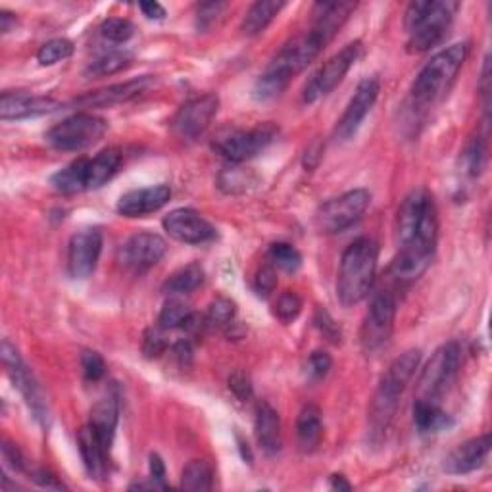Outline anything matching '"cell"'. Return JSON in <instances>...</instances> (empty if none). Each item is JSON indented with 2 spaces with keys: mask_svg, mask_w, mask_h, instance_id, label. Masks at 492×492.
Segmentation results:
<instances>
[{
  "mask_svg": "<svg viewBox=\"0 0 492 492\" xmlns=\"http://www.w3.org/2000/svg\"><path fill=\"white\" fill-rule=\"evenodd\" d=\"M62 104L50 96H37L30 93H3L0 98V118L4 121L37 118L56 112Z\"/></svg>",
  "mask_w": 492,
  "mask_h": 492,
  "instance_id": "ac0fdd59",
  "label": "cell"
},
{
  "mask_svg": "<svg viewBox=\"0 0 492 492\" xmlns=\"http://www.w3.org/2000/svg\"><path fill=\"white\" fill-rule=\"evenodd\" d=\"M50 185L62 194L89 191V158H77L50 177Z\"/></svg>",
  "mask_w": 492,
  "mask_h": 492,
  "instance_id": "d4e9b609",
  "label": "cell"
},
{
  "mask_svg": "<svg viewBox=\"0 0 492 492\" xmlns=\"http://www.w3.org/2000/svg\"><path fill=\"white\" fill-rule=\"evenodd\" d=\"M302 312V300L297 292L287 291L281 294L275 302V316L283 321V323H291L297 319Z\"/></svg>",
  "mask_w": 492,
  "mask_h": 492,
  "instance_id": "60d3db41",
  "label": "cell"
},
{
  "mask_svg": "<svg viewBox=\"0 0 492 492\" xmlns=\"http://www.w3.org/2000/svg\"><path fill=\"white\" fill-rule=\"evenodd\" d=\"M81 370H83V375H85L87 381H91V383L101 381L106 373L104 358L98 353H93V350H85V353L81 354Z\"/></svg>",
  "mask_w": 492,
  "mask_h": 492,
  "instance_id": "b9f144b4",
  "label": "cell"
},
{
  "mask_svg": "<svg viewBox=\"0 0 492 492\" xmlns=\"http://www.w3.org/2000/svg\"><path fill=\"white\" fill-rule=\"evenodd\" d=\"M3 456L4 461L13 471H25L27 470V461L23 458V454L20 452V448L16 444H12L10 441L3 443Z\"/></svg>",
  "mask_w": 492,
  "mask_h": 492,
  "instance_id": "681fc988",
  "label": "cell"
},
{
  "mask_svg": "<svg viewBox=\"0 0 492 492\" xmlns=\"http://www.w3.org/2000/svg\"><path fill=\"white\" fill-rule=\"evenodd\" d=\"M379 260V245L371 237H360L343 252L336 275V299L343 306L360 304L368 297Z\"/></svg>",
  "mask_w": 492,
  "mask_h": 492,
  "instance_id": "7a4b0ae2",
  "label": "cell"
},
{
  "mask_svg": "<svg viewBox=\"0 0 492 492\" xmlns=\"http://www.w3.org/2000/svg\"><path fill=\"white\" fill-rule=\"evenodd\" d=\"M16 23H18L16 13L6 12V10L0 12V31L10 33L13 30V27H16Z\"/></svg>",
  "mask_w": 492,
  "mask_h": 492,
  "instance_id": "11a10c76",
  "label": "cell"
},
{
  "mask_svg": "<svg viewBox=\"0 0 492 492\" xmlns=\"http://www.w3.org/2000/svg\"><path fill=\"white\" fill-rule=\"evenodd\" d=\"M255 431L256 441L262 446L264 452L277 454L283 444V433H281V419L275 407H272L268 402H262L256 406V417H255Z\"/></svg>",
  "mask_w": 492,
  "mask_h": 492,
  "instance_id": "cb8c5ba5",
  "label": "cell"
},
{
  "mask_svg": "<svg viewBox=\"0 0 492 492\" xmlns=\"http://www.w3.org/2000/svg\"><path fill=\"white\" fill-rule=\"evenodd\" d=\"M150 85H152V77L145 76V77H139V79L118 83V85H110L106 89L85 93L83 96L76 98L74 104L81 106V108H110V106L133 101V98L147 93V89Z\"/></svg>",
  "mask_w": 492,
  "mask_h": 492,
  "instance_id": "d6986e66",
  "label": "cell"
},
{
  "mask_svg": "<svg viewBox=\"0 0 492 492\" xmlns=\"http://www.w3.org/2000/svg\"><path fill=\"white\" fill-rule=\"evenodd\" d=\"M275 137H277V130L273 128V125L265 123L248 131L237 130V131L223 133L214 140L212 148L219 154V157L229 160L231 164H243L262 154L273 143Z\"/></svg>",
  "mask_w": 492,
  "mask_h": 492,
  "instance_id": "30bf717a",
  "label": "cell"
},
{
  "mask_svg": "<svg viewBox=\"0 0 492 492\" xmlns=\"http://www.w3.org/2000/svg\"><path fill=\"white\" fill-rule=\"evenodd\" d=\"M133 62V54L128 50H112L103 56H98L96 60H93L87 69H85V77H106V76H114L120 74L121 69L130 67Z\"/></svg>",
  "mask_w": 492,
  "mask_h": 492,
  "instance_id": "836d02e7",
  "label": "cell"
},
{
  "mask_svg": "<svg viewBox=\"0 0 492 492\" xmlns=\"http://www.w3.org/2000/svg\"><path fill=\"white\" fill-rule=\"evenodd\" d=\"M268 258L273 264V268H279L281 272L297 273L302 265V255L299 248H294L289 243H273L270 246Z\"/></svg>",
  "mask_w": 492,
  "mask_h": 492,
  "instance_id": "e575fe53",
  "label": "cell"
},
{
  "mask_svg": "<svg viewBox=\"0 0 492 492\" xmlns=\"http://www.w3.org/2000/svg\"><path fill=\"white\" fill-rule=\"evenodd\" d=\"M219 110V98L218 94H202L191 98L189 103L183 104L177 114L172 120V130L177 137L192 140L196 137H201L208 128L212 120L216 118Z\"/></svg>",
  "mask_w": 492,
  "mask_h": 492,
  "instance_id": "4fadbf2b",
  "label": "cell"
},
{
  "mask_svg": "<svg viewBox=\"0 0 492 492\" xmlns=\"http://www.w3.org/2000/svg\"><path fill=\"white\" fill-rule=\"evenodd\" d=\"M77 446H79L83 466H85L91 479L104 481L108 477V466H110L108 461L110 448L106 446L101 434L96 433V429L91 424L81 427V431L77 433Z\"/></svg>",
  "mask_w": 492,
  "mask_h": 492,
  "instance_id": "44dd1931",
  "label": "cell"
},
{
  "mask_svg": "<svg viewBox=\"0 0 492 492\" xmlns=\"http://www.w3.org/2000/svg\"><path fill=\"white\" fill-rule=\"evenodd\" d=\"M419 360L421 350H406L404 354L392 360V363L383 373L370 404V427L373 437H381L383 433H387L390 421L395 419L400 397L404 395L407 383L412 381Z\"/></svg>",
  "mask_w": 492,
  "mask_h": 492,
  "instance_id": "3957f363",
  "label": "cell"
},
{
  "mask_svg": "<svg viewBox=\"0 0 492 492\" xmlns=\"http://www.w3.org/2000/svg\"><path fill=\"white\" fill-rule=\"evenodd\" d=\"M331 487L335 490H350V488H353V485L346 481L344 475H333L331 477Z\"/></svg>",
  "mask_w": 492,
  "mask_h": 492,
  "instance_id": "9f6ffc18",
  "label": "cell"
},
{
  "mask_svg": "<svg viewBox=\"0 0 492 492\" xmlns=\"http://www.w3.org/2000/svg\"><path fill=\"white\" fill-rule=\"evenodd\" d=\"M460 365L461 346L456 341H450L434 350L419 377V398L437 402L456 381Z\"/></svg>",
  "mask_w": 492,
  "mask_h": 492,
  "instance_id": "52a82bcc",
  "label": "cell"
},
{
  "mask_svg": "<svg viewBox=\"0 0 492 492\" xmlns=\"http://www.w3.org/2000/svg\"><path fill=\"white\" fill-rule=\"evenodd\" d=\"M3 363L6 368L8 377L12 379L13 387L22 392V397L25 398L27 406H30V410L33 412L35 419L40 425L49 427L50 416H49V406L45 402L43 392H40L37 381L33 379V373L27 370V365L23 363L18 348L13 346L8 339L3 341Z\"/></svg>",
  "mask_w": 492,
  "mask_h": 492,
  "instance_id": "7c38bea8",
  "label": "cell"
},
{
  "mask_svg": "<svg viewBox=\"0 0 492 492\" xmlns=\"http://www.w3.org/2000/svg\"><path fill=\"white\" fill-rule=\"evenodd\" d=\"M395 297L387 291L375 294L360 327V344L365 354H375L389 343L392 329H395Z\"/></svg>",
  "mask_w": 492,
  "mask_h": 492,
  "instance_id": "9c48e42d",
  "label": "cell"
},
{
  "mask_svg": "<svg viewBox=\"0 0 492 492\" xmlns=\"http://www.w3.org/2000/svg\"><path fill=\"white\" fill-rule=\"evenodd\" d=\"M229 389L233 395L238 398V400H248L252 397V385H250V379L241 373V371H237L229 377Z\"/></svg>",
  "mask_w": 492,
  "mask_h": 492,
  "instance_id": "c3c4849f",
  "label": "cell"
},
{
  "mask_svg": "<svg viewBox=\"0 0 492 492\" xmlns=\"http://www.w3.org/2000/svg\"><path fill=\"white\" fill-rule=\"evenodd\" d=\"M219 189L228 194H238V192H246L252 185L256 183V177L252 175L245 167L231 165L228 170H223L219 174Z\"/></svg>",
  "mask_w": 492,
  "mask_h": 492,
  "instance_id": "d590c367",
  "label": "cell"
},
{
  "mask_svg": "<svg viewBox=\"0 0 492 492\" xmlns=\"http://www.w3.org/2000/svg\"><path fill=\"white\" fill-rule=\"evenodd\" d=\"M123 162V154L120 148H104L94 158H89V191L101 189L114 177Z\"/></svg>",
  "mask_w": 492,
  "mask_h": 492,
  "instance_id": "83f0119b",
  "label": "cell"
},
{
  "mask_svg": "<svg viewBox=\"0 0 492 492\" xmlns=\"http://www.w3.org/2000/svg\"><path fill=\"white\" fill-rule=\"evenodd\" d=\"M490 452V434L470 439L458 444L452 452L444 458L443 468L450 475H466L481 468Z\"/></svg>",
  "mask_w": 492,
  "mask_h": 492,
  "instance_id": "7402d4cb",
  "label": "cell"
},
{
  "mask_svg": "<svg viewBox=\"0 0 492 492\" xmlns=\"http://www.w3.org/2000/svg\"><path fill=\"white\" fill-rule=\"evenodd\" d=\"M255 289L260 297H270L277 289V272L273 265H264L255 277Z\"/></svg>",
  "mask_w": 492,
  "mask_h": 492,
  "instance_id": "ee69618b",
  "label": "cell"
},
{
  "mask_svg": "<svg viewBox=\"0 0 492 492\" xmlns=\"http://www.w3.org/2000/svg\"><path fill=\"white\" fill-rule=\"evenodd\" d=\"M485 158H487V150H485V143L481 137H473L466 150H463V167H466V172L470 175H479L483 172L485 165Z\"/></svg>",
  "mask_w": 492,
  "mask_h": 492,
  "instance_id": "f35d334b",
  "label": "cell"
},
{
  "mask_svg": "<svg viewBox=\"0 0 492 492\" xmlns=\"http://www.w3.org/2000/svg\"><path fill=\"white\" fill-rule=\"evenodd\" d=\"M225 8H228V4H225V3L201 4L199 13H196V25H199V30H206V27L212 25Z\"/></svg>",
  "mask_w": 492,
  "mask_h": 492,
  "instance_id": "f6af8a7d",
  "label": "cell"
},
{
  "mask_svg": "<svg viewBox=\"0 0 492 492\" xmlns=\"http://www.w3.org/2000/svg\"><path fill=\"white\" fill-rule=\"evenodd\" d=\"M31 473V479L35 481V483H39L40 487H47V488H66L64 487V483H60L58 481V477H54L50 471H47V470H31L30 471Z\"/></svg>",
  "mask_w": 492,
  "mask_h": 492,
  "instance_id": "f907efd6",
  "label": "cell"
},
{
  "mask_svg": "<svg viewBox=\"0 0 492 492\" xmlns=\"http://www.w3.org/2000/svg\"><path fill=\"white\" fill-rule=\"evenodd\" d=\"M283 8H285V3H277V0H260V3L252 4L248 12L245 13L241 31L248 37L264 33Z\"/></svg>",
  "mask_w": 492,
  "mask_h": 492,
  "instance_id": "f1b7e54d",
  "label": "cell"
},
{
  "mask_svg": "<svg viewBox=\"0 0 492 492\" xmlns=\"http://www.w3.org/2000/svg\"><path fill=\"white\" fill-rule=\"evenodd\" d=\"M148 468H150V477H152V479H157V481L164 483L165 466H164V461H162V458L158 454H150Z\"/></svg>",
  "mask_w": 492,
  "mask_h": 492,
  "instance_id": "db71d44e",
  "label": "cell"
},
{
  "mask_svg": "<svg viewBox=\"0 0 492 492\" xmlns=\"http://www.w3.org/2000/svg\"><path fill=\"white\" fill-rule=\"evenodd\" d=\"M360 54H362L360 40H354V43L346 45L341 52H336L333 58H329L326 64H323L318 69V74L308 81V85L302 93V101L306 104H312L319 101V98L333 93L341 85V81L350 72V67L358 62Z\"/></svg>",
  "mask_w": 492,
  "mask_h": 492,
  "instance_id": "8fae6325",
  "label": "cell"
},
{
  "mask_svg": "<svg viewBox=\"0 0 492 492\" xmlns=\"http://www.w3.org/2000/svg\"><path fill=\"white\" fill-rule=\"evenodd\" d=\"M74 54V43L67 39H50L39 49L37 60L40 66H54Z\"/></svg>",
  "mask_w": 492,
  "mask_h": 492,
  "instance_id": "8d00e7d4",
  "label": "cell"
},
{
  "mask_svg": "<svg viewBox=\"0 0 492 492\" xmlns=\"http://www.w3.org/2000/svg\"><path fill=\"white\" fill-rule=\"evenodd\" d=\"M414 424L421 434H431L448 429L452 419L437 402L417 398L414 404Z\"/></svg>",
  "mask_w": 492,
  "mask_h": 492,
  "instance_id": "4316f807",
  "label": "cell"
},
{
  "mask_svg": "<svg viewBox=\"0 0 492 492\" xmlns=\"http://www.w3.org/2000/svg\"><path fill=\"white\" fill-rule=\"evenodd\" d=\"M460 4L452 0H427L412 3L406 10L404 27L407 31V50L425 52L444 39Z\"/></svg>",
  "mask_w": 492,
  "mask_h": 492,
  "instance_id": "277c9868",
  "label": "cell"
},
{
  "mask_svg": "<svg viewBox=\"0 0 492 492\" xmlns=\"http://www.w3.org/2000/svg\"><path fill=\"white\" fill-rule=\"evenodd\" d=\"M174 353H175V358L179 360V365L181 368H187L191 358H192V348L189 344V341H179L175 346H174Z\"/></svg>",
  "mask_w": 492,
  "mask_h": 492,
  "instance_id": "816d5d0a",
  "label": "cell"
},
{
  "mask_svg": "<svg viewBox=\"0 0 492 492\" xmlns=\"http://www.w3.org/2000/svg\"><path fill=\"white\" fill-rule=\"evenodd\" d=\"M354 10L356 4L353 3H319L314 6L316 20L310 31H314L327 47Z\"/></svg>",
  "mask_w": 492,
  "mask_h": 492,
  "instance_id": "603a6c76",
  "label": "cell"
},
{
  "mask_svg": "<svg viewBox=\"0 0 492 492\" xmlns=\"http://www.w3.org/2000/svg\"><path fill=\"white\" fill-rule=\"evenodd\" d=\"M235 316H237L235 302L225 299V297H218L216 300H212V304L208 306L206 323H210V326H218V327L231 326Z\"/></svg>",
  "mask_w": 492,
  "mask_h": 492,
  "instance_id": "74e56055",
  "label": "cell"
},
{
  "mask_svg": "<svg viewBox=\"0 0 492 492\" xmlns=\"http://www.w3.org/2000/svg\"><path fill=\"white\" fill-rule=\"evenodd\" d=\"M101 33L112 43H128L135 35V25L125 18H108L101 25Z\"/></svg>",
  "mask_w": 492,
  "mask_h": 492,
  "instance_id": "ab89813d",
  "label": "cell"
},
{
  "mask_svg": "<svg viewBox=\"0 0 492 492\" xmlns=\"http://www.w3.org/2000/svg\"><path fill=\"white\" fill-rule=\"evenodd\" d=\"M326 49L323 40L314 33L308 31L297 39H292L283 49L277 52L272 64L265 67V72L258 77L255 85V98L260 103L273 101L281 96L289 87V83L294 76L310 66L319 52Z\"/></svg>",
  "mask_w": 492,
  "mask_h": 492,
  "instance_id": "6da1fadb",
  "label": "cell"
},
{
  "mask_svg": "<svg viewBox=\"0 0 492 492\" xmlns=\"http://www.w3.org/2000/svg\"><path fill=\"white\" fill-rule=\"evenodd\" d=\"M162 225L167 235L183 245H202L216 237L214 225L191 208L174 210L164 218Z\"/></svg>",
  "mask_w": 492,
  "mask_h": 492,
  "instance_id": "2e32d148",
  "label": "cell"
},
{
  "mask_svg": "<svg viewBox=\"0 0 492 492\" xmlns=\"http://www.w3.org/2000/svg\"><path fill=\"white\" fill-rule=\"evenodd\" d=\"M118 416L120 407L116 398H103L101 402L94 404L91 410V425L96 429L98 434H101L108 448H112V443H114Z\"/></svg>",
  "mask_w": 492,
  "mask_h": 492,
  "instance_id": "f546056e",
  "label": "cell"
},
{
  "mask_svg": "<svg viewBox=\"0 0 492 492\" xmlns=\"http://www.w3.org/2000/svg\"><path fill=\"white\" fill-rule=\"evenodd\" d=\"M172 199L170 185H152L145 189H133L121 194L118 201V214L123 218H145L158 212Z\"/></svg>",
  "mask_w": 492,
  "mask_h": 492,
  "instance_id": "ffe728a7",
  "label": "cell"
},
{
  "mask_svg": "<svg viewBox=\"0 0 492 492\" xmlns=\"http://www.w3.org/2000/svg\"><path fill=\"white\" fill-rule=\"evenodd\" d=\"M167 245L157 233H137L121 246V262L133 272H147L165 256Z\"/></svg>",
  "mask_w": 492,
  "mask_h": 492,
  "instance_id": "e0dca14e",
  "label": "cell"
},
{
  "mask_svg": "<svg viewBox=\"0 0 492 492\" xmlns=\"http://www.w3.org/2000/svg\"><path fill=\"white\" fill-rule=\"evenodd\" d=\"M139 8L148 20H164L165 18V8L160 3H140Z\"/></svg>",
  "mask_w": 492,
  "mask_h": 492,
  "instance_id": "f5cc1de1",
  "label": "cell"
},
{
  "mask_svg": "<svg viewBox=\"0 0 492 492\" xmlns=\"http://www.w3.org/2000/svg\"><path fill=\"white\" fill-rule=\"evenodd\" d=\"M314 321H316V326L319 327V331L326 335L331 343H339L341 341V329L335 323V319L329 316V312L321 310V308H319Z\"/></svg>",
  "mask_w": 492,
  "mask_h": 492,
  "instance_id": "bcb514c9",
  "label": "cell"
},
{
  "mask_svg": "<svg viewBox=\"0 0 492 492\" xmlns=\"http://www.w3.org/2000/svg\"><path fill=\"white\" fill-rule=\"evenodd\" d=\"M323 437V421L319 407L314 404L304 406L297 419V439L302 452L310 454L319 446Z\"/></svg>",
  "mask_w": 492,
  "mask_h": 492,
  "instance_id": "484cf974",
  "label": "cell"
},
{
  "mask_svg": "<svg viewBox=\"0 0 492 492\" xmlns=\"http://www.w3.org/2000/svg\"><path fill=\"white\" fill-rule=\"evenodd\" d=\"M158 327H162L164 331H172V329L192 331L199 327V323H196L194 312L185 302L170 300L164 304L162 312L158 316Z\"/></svg>",
  "mask_w": 492,
  "mask_h": 492,
  "instance_id": "4dcf8cb0",
  "label": "cell"
},
{
  "mask_svg": "<svg viewBox=\"0 0 492 492\" xmlns=\"http://www.w3.org/2000/svg\"><path fill=\"white\" fill-rule=\"evenodd\" d=\"M167 350V341L162 327H150L145 333V341H143V353L147 358H158Z\"/></svg>",
  "mask_w": 492,
  "mask_h": 492,
  "instance_id": "7bdbcfd3",
  "label": "cell"
},
{
  "mask_svg": "<svg viewBox=\"0 0 492 492\" xmlns=\"http://www.w3.org/2000/svg\"><path fill=\"white\" fill-rule=\"evenodd\" d=\"M204 281V270L201 264H189L185 268H179L165 279L164 292L165 294H189L199 289Z\"/></svg>",
  "mask_w": 492,
  "mask_h": 492,
  "instance_id": "1f68e13d",
  "label": "cell"
},
{
  "mask_svg": "<svg viewBox=\"0 0 492 492\" xmlns=\"http://www.w3.org/2000/svg\"><path fill=\"white\" fill-rule=\"evenodd\" d=\"M370 202L371 194L365 189H354L341 196H335V199L319 206L316 212V228L326 235L341 233L365 214Z\"/></svg>",
  "mask_w": 492,
  "mask_h": 492,
  "instance_id": "ba28073f",
  "label": "cell"
},
{
  "mask_svg": "<svg viewBox=\"0 0 492 492\" xmlns=\"http://www.w3.org/2000/svg\"><path fill=\"white\" fill-rule=\"evenodd\" d=\"M379 91H381V81H379V77H365L363 81H360V85H358L354 96L350 98L343 118L336 121L335 139L348 140L356 135L362 121L373 108L377 96H379Z\"/></svg>",
  "mask_w": 492,
  "mask_h": 492,
  "instance_id": "5bb4252c",
  "label": "cell"
},
{
  "mask_svg": "<svg viewBox=\"0 0 492 492\" xmlns=\"http://www.w3.org/2000/svg\"><path fill=\"white\" fill-rule=\"evenodd\" d=\"M333 365V360L327 353H321V350H316V353H312L310 360H308V370H310V375L314 379H323Z\"/></svg>",
  "mask_w": 492,
  "mask_h": 492,
  "instance_id": "7dc6e473",
  "label": "cell"
},
{
  "mask_svg": "<svg viewBox=\"0 0 492 492\" xmlns=\"http://www.w3.org/2000/svg\"><path fill=\"white\" fill-rule=\"evenodd\" d=\"M108 123L103 118L81 112V114H74L56 123L45 139L56 150L76 152L98 143L104 137Z\"/></svg>",
  "mask_w": 492,
  "mask_h": 492,
  "instance_id": "8992f818",
  "label": "cell"
},
{
  "mask_svg": "<svg viewBox=\"0 0 492 492\" xmlns=\"http://www.w3.org/2000/svg\"><path fill=\"white\" fill-rule=\"evenodd\" d=\"M470 45L456 43L441 52H437L433 58L421 67L414 85H412V98L417 106H427L437 103L443 98L450 85H452L463 62L468 58Z\"/></svg>",
  "mask_w": 492,
  "mask_h": 492,
  "instance_id": "5b68a950",
  "label": "cell"
},
{
  "mask_svg": "<svg viewBox=\"0 0 492 492\" xmlns=\"http://www.w3.org/2000/svg\"><path fill=\"white\" fill-rule=\"evenodd\" d=\"M214 485V470L206 460H192L181 473V488L191 492H204Z\"/></svg>",
  "mask_w": 492,
  "mask_h": 492,
  "instance_id": "d6a6232c",
  "label": "cell"
},
{
  "mask_svg": "<svg viewBox=\"0 0 492 492\" xmlns=\"http://www.w3.org/2000/svg\"><path fill=\"white\" fill-rule=\"evenodd\" d=\"M103 252L101 229H83L76 233L67 246V272L74 279H89Z\"/></svg>",
  "mask_w": 492,
  "mask_h": 492,
  "instance_id": "9a60e30c",
  "label": "cell"
}]
</instances>
